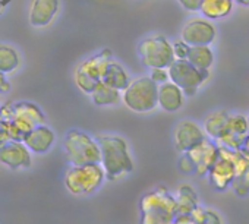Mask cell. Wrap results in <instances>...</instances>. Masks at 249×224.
<instances>
[{"mask_svg":"<svg viewBox=\"0 0 249 224\" xmlns=\"http://www.w3.org/2000/svg\"><path fill=\"white\" fill-rule=\"evenodd\" d=\"M97 141L101 148V166L107 180H119L132 173L134 160L126 139L117 135H98Z\"/></svg>","mask_w":249,"mask_h":224,"instance_id":"1","label":"cell"},{"mask_svg":"<svg viewBox=\"0 0 249 224\" xmlns=\"http://www.w3.org/2000/svg\"><path fill=\"white\" fill-rule=\"evenodd\" d=\"M141 224H175L176 196L164 186L145 193L140 202Z\"/></svg>","mask_w":249,"mask_h":224,"instance_id":"2","label":"cell"},{"mask_svg":"<svg viewBox=\"0 0 249 224\" xmlns=\"http://www.w3.org/2000/svg\"><path fill=\"white\" fill-rule=\"evenodd\" d=\"M63 147L72 166L101 164V148L98 141L82 131H69L66 134Z\"/></svg>","mask_w":249,"mask_h":224,"instance_id":"3","label":"cell"},{"mask_svg":"<svg viewBox=\"0 0 249 224\" xmlns=\"http://www.w3.org/2000/svg\"><path fill=\"white\" fill-rule=\"evenodd\" d=\"M122 101L135 113H150L159 105V85L150 76H140L122 92Z\"/></svg>","mask_w":249,"mask_h":224,"instance_id":"4","label":"cell"},{"mask_svg":"<svg viewBox=\"0 0 249 224\" xmlns=\"http://www.w3.org/2000/svg\"><path fill=\"white\" fill-rule=\"evenodd\" d=\"M106 172L101 164L72 166L65 174L66 189L76 196L94 193L104 182Z\"/></svg>","mask_w":249,"mask_h":224,"instance_id":"5","label":"cell"},{"mask_svg":"<svg viewBox=\"0 0 249 224\" xmlns=\"http://www.w3.org/2000/svg\"><path fill=\"white\" fill-rule=\"evenodd\" d=\"M111 62V52L108 49L103 50L101 53L84 60L82 63L78 65L75 69V84L76 86L85 92V94H92L97 85L101 82L103 75Z\"/></svg>","mask_w":249,"mask_h":224,"instance_id":"6","label":"cell"},{"mask_svg":"<svg viewBox=\"0 0 249 224\" xmlns=\"http://www.w3.org/2000/svg\"><path fill=\"white\" fill-rule=\"evenodd\" d=\"M141 62L148 69H169L176 60L173 44L164 37H148L140 43L138 47Z\"/></svg>","mask_w":249,"mask_h":224,"instance_id":"7","label":"cell"},{"mask_svg":"<svg viewBox=\"0 0 249 224\" xmlns=\"http://www.w3.org/2000/svg\"><path fill=\"white\" fill-rule=\"evenodd\" d=\"M44 113L33 103L21 101L14 104V119L9 123L11 139L24 142V138L33 129L44 125Z\"/></svg>","mask_w":249,"mask_h":224,"instance_id":"8","label":"cell"},{"mask_svg":"<svg viewBox=\"0 0 249 224\" xmlns=\"http://www.w3.org/2000/svg\"><path fill=\"white\" fill-rule=\"evenodd\" d=\"M167 70H169L170 82L178 85L188 97L195 95L198 88L210 76V72L199 70L188 60H178V59L172 63V66Z\"/></svg>","mask_w":249,"mask_h":224,"instance_id":"9","label":"cell"},{"mask_svg":"<svg viewBox=\"0 0 249 224\" xmlns=\"http://www.w3.org/2000/svg\"><path fill=\"white\" fill-rule=\"evenodd\" d=\"M210 182L214 189L226 190L234 182V163H233V150L218 145V160L211 167Z\"/></svg>","mask_w":249,"mask_h":224,"instance_id":"10","label":"cell"},{"mask_svg":"<svg viewBox=\"0 0 249 224\" xmlns=\"http://www.w3.org/2000/svg\"><path fill=\"white\" fill-rule=\"evenodd\" d=\"M217 37L215 27L202 18H194L191 19L180 33V40L188 44L189 47L196 46H210Z\"/></svg>","mask_w":249,"mask_h":224,"instance_id":"11","label":"cell"},{"mask_svg":"<svg viewBox=\"0 0 249 224\" xmlns=\"http://www.w3.org/2000/svg\"><path fill=\"white\" fill-rule=\"evenodd\" d=\"M249 134V126H248V119L243 115H231L229 118V122L220 135V138L215 141L217 145L239 151L242 150V145Z\"/></svg>","mask_w":249,"mask_h":224,"instance_id":"12","label":"cell"},{"mask_svg":"<svg viewBox=\"0 0 249 224\" xmlns=\"http://www.w3.org/2000/svg\"><path fill=\"white\" fill-rule=\"evenodd\" d=\"M173 138H175L176 150L186 154L192 148H195L196 145L204 142L207 139V135H205L202 126H199L195 121L186 119L176 125Z\"/></svg>","mask_w":249,"mask_h":224,"instance_id":"13","label":"cell"},{"mask_svg":"<svg viewBox=\"0 0 249 224\" xmlns=\"http://www.w3.org/2000/svg\"><path fill=\"white\" fill-rule=\"evenodd\" d=\"M186 154L195 163V174L202 177L210 173L211 167L218 160V145L215 144V141L207 138L204 142H201Z\"/></svg>","mask_w":249,"mask_h":224,"instance_id":"14","label":"cell"},{"mask_svg":"<svg viewBox=\"0 0 249 224\" xmlns=\"http://www.w3.org/2000/svg\"><path fill=\"white\" fill-rule=\"evenodd\" d=\"M0 163L14 170L28 169L31 166L30 150L22 142L9 141L0 147Z\"/></svg>","mask_w":249,"mask_h":224,"instance_id":"15","label":"cell"},{"mask_svg":"<svg viewBox=\"0 0 249 224\" xmlns=\"http://www.w3.org/2000/svg\"><path fill=\"white\" fill-rule=\"evenodd\" d=\"M59 11V0H33L30 8V24L43 28L52 24Z\"/></svg>","mask_w":249,"mask_h":224,"instance_id":"16","label":"cell"},{"mask_svg":"<svg viewBox=\"0 0 249 224\" xmlns=\"http://www.w3.org/2000/svg\"><path fill=\"white\" fill-rule=\"evenodd\" d=\"M54 132L49 128V126H38L36 129H33L31 132H28L24 138V145L36 154H44L47 153L53 142H54Z\"/></svg>","mask_w":249,"mask_h":224,"instance_id":"17","label":"cell"},{"mask_svg":"<svg viewBox=\"0 0 249 224\" xmlns=\"http://www.w3.org/2000/svg\"><path fill=\"white\" fill-rule=\"evenodd\" d=\"M185 103L183 91L173 82H166L159 86V105L169 113L180 110Z\"/></svg>","mask_w":249,"mask_h":224,"instance_id":"18","label":"cell"},{"mask_svg":"<svg viewBox=\"0 0 249 224\" xmlns=\"http://www.w3.org/2000/svg\"><path fill=\"white\" fill-rule=\"evenodd\" d=\"M176 214L179 215H191L194 209L199 207V198L196 190L189 183H182L176 193Z\"/></svg>","mask_w":249,"mask_h":224,"instance_id":"19","label":"cell"},{"mask_svg":"<svg viewBox=\"0 0 249 224\" xmlns=\"http://www.w3.org/2000/svg\"><path fill=\"white\" fill-rule=\"evenodd\" d=\"M101 82L106 84V85H108V86H111V88H114V89H117V91H122L123 92L124 89L129 86V84L132 81H131L128 72L124 70V68L120 63L111 60L108 63L104 75H103Z\"/></svg>","mask_w":249,"mask_h":224,"instance_id":"20","label":"cell"},{"mask_svg":"<svg viewBox=\"0 0 249 224\" xmlns=\"http://www.w3.org/2000/svg\"><path fill=\"white\" fill-rule=\"evenodd\" d=\"M229 118L230 115L224 110H217V111H213L211 115H208L204 121V125H202V129L205 132V135L213 139V141H217L220 138V135L223 134L227 122H229Z\"/></svg>","mask_w":249,"mask_h":224,"instance_id":"21","label":"cell"},{"mask_svg":"<svg viewBox=\"0 0 249 224\" xmlns=\"http://www.w3.org/2000/svg\"><path fill=\"white\" fill-rule=\"evenodd\" d=\"M186 60L198 68L199 70L210 72V68L214 63V53L210 46H196V47H189Z\"/></svg>","mask_w":249,"mask_h":224,"instance_id":"22","label":"cell"},{"mask_svg":"<svg viewBox=\"0 0 249 224\" xmlns=\"http://www.w3.org/2000/svg\"><path fill=\"white\" fill-rule=\"evenodd\" d=\"M233 9V0H204L201 14L205 19H221Z\"/></svg>","mask_w":249,"mask_h":224,"instance_id":"23","label":"cell"},{"mask_svg":"<svg viewBox=\"0 0 249 224\" xmlns=\"http://www.w3.org/2000/svg\"><path fill=\"white\" fill-rule=\"evenodd\" d=\"M91 98L95 105H114L122 100V94L120 91L100 82L91 94Z\"/></svg>","mask_w":249,"mask_h":224,"instance_id":"24","label":"cell"},{"mask_svg":"<svg viewBox=\"0 0 249 224\" xmlns=\"http://www.w3.org/2000/svg\"><path fill=\"white\" fill-rule=\"evenodd\" d=\"M19 56L17 50L11 46L0 44V73L8 75L18 69Z\"/></svg>","mask_w":249,"mask_h":224,"instance_id":"25","label":"cell"},{"mask_svg":"<svg viewBox=\"0 0 249 224\" xmlns=\"http://www.w3.org/2000/svg\"><path fill=\"white\" fill-rule=\"evenodd\" d=\"M191 217L196 224H223L221 217L217 211L210 209V208H204L201 205L192 211Z\"/></svg>","mask_w":249,"mask_h":224,"instance_id":"26","label":"cell"},{"mask_svg":"<svg viewBox=\"0 0 249 224\" xmlns=\"http://www.w3.org/2000/svg\"><path fill=\"white\" fill-rule=\"evenodd\" d=\"M150 78H151L159 86L170 81V78H169V70H167V69H153Z\"/></svg>","mask_w":249,"mask_h":224,"instance_id":"27","label":"cell"},{"mask_svg":"<svg viewBox=\"0 0 249 224\" xmlns=\"http://www.w3.org/2000/svg\"><path fill=\"white\" fill-rule=\"evenodd\" d=\"M173 49H175V56L178 60H186V56H188V52H189V46L185 44L182 40H176L175 44H173Z\"/></svg>","mask_w":249,"mask_h":224,"instance_id":"28","label":"cell"},{"mask_svg":"<svg viewBox=\"0 0 249 224\" xmlns=\"http://www.w3.org/2000/svg\"><path fill=\"white\" fill-rule=\"evenodd\" d=\"M179 170L182 173H195V163L188 154H183L179 160Z\"/></svg>","mask_w":249,"mask_h":224,"instance_id":"29","label":"cell"},{"mask_svg":"<svg viewBox=\"0 0 249 224\" xmlns=\"http://www.w3.org/2000/svg\"><path fill=\"white\" fill-rule=\"evenodd\" d=\"M180 3V6L188 11V12H196V11H201V5L204 0H178Z\"/></svg>","mask_w":249,"mask_h":224,"instance_id":"30","label":"cell"},{"mask_svg":"<svg viewBox=\"0 0 249 224\" xmlns=\"http://www.w3.org/2000/svg\"><path fill=\"white\" fill-rule=\"evenodd\" d=\"M9 123L11 122H0V147H2L3 144L12 141L11 139V132H9Z\"/></svg>","mask_w":249,"mask_h":224,"instance_id":"31","label":"cell"},{"mask_svg":"<svg viewBox=\"0 0 249 224\" xmlns=\"http://www.w3.org/2000/svg\"><path fill=\"white\" fill-rule=\"evenodd\" d=\"M9 88H11V85H9L8 79H6V75L0 73V94L9 91Z\"/></svg>","mask_w":249,"mask_h":224,"instance_id":"32","label":"cell"},{"mask_svg":"<svg viewBox=\"0 0 249 224\" xmlns=\"http://www.w3.org/2000/svg\"><path fill=\"white\" fill-rule=\"evenodd\" d=\"M175 224H196V223L192 220L191 215H179V217H176Z\"/></svg>","mask_w":249,"mask_h":224,"instance_id":"33","label":"cell"},{"mask_svg":"<svg viewBox=\"0 0 249 224\" xmlns=\"http://www.w3.org/2000/svg\"><path fill=\"white\" fill-rule=\"evenodd\" d=\"M242 151L249 155V134H248V137H246V139H245V142L242 145Z\"/></svg>","mask_w":249,"mask_h":224,"instance_id":"34","label":"cell"},{"mask_svg":"<svg viewBox=\"0 0 249 224\" xmlns=\"http://www.w3.org/2000/svg\"><path fill=\"white\" fill-rule=\"evenodd\" d=\"M237 3H240V5H245V6H249V0H236Z\"/></svg>","mask_w":249,"mask_h":224,"instance_id":"35","label":"cell"},{"mask_svg":"<svg viewBox=\"0 0 249 224\" xmlns=\"http://www.w3.org/2000/svg\"><path fill=\"white\" fill-rule=\"evenodd\" d=\"M11 2H12V0H3V3H2V5H3V6H6V5H8V3H11Z\"/></svg>","mask_w":249,"mask_h":224,"instance_id":"36","label":"cell"},{"mask_svg":"<svg viewBox=\"0 0 249 224\" xmlns=\"http://www.w3.org/2000/svg\"><path fill=\"white\" fill-rule=\"evenodd\" d=\"M2 3H3V0H0V12H2V8H3V5H2Z\"/></svg>","mask_w":249,"mask_h":224,"instance_id":"37","label":"cell"},{"mask_svg":"<svg viewBox=\"0 0 249 224\" xmlns=\"http://www.w3.org/2000/svg\"><path fill=\"white\" fill-rule=\"evenodd\" d=\"M0 108H2V107H0ZM0 122H3V118H2V115H0Z\"/></svg>","mask_w":249,"mask_h":224,"instance_id":"38","label":"cell"},{"mask_svg":"<svg viewBox=\"0 0 249 224\" xmlns=\"http://www.w3.org/2000/svg\"><path fill=\"white\" fill-rule=\"evenodd\" d=\"M246 119H248V126H249V115H248V118H246Z\"/></svg>","mask_w":249,"mask_h":224,"instance_id":"39","label":"cell"}]
</instances>
